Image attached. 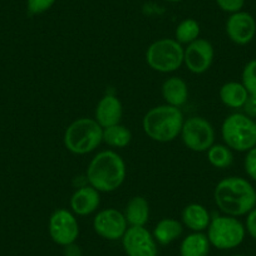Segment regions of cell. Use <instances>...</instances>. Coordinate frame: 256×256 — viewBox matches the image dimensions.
<instances>
[{
	"mask_svg": "<svg viewBox=\"0 0 256 256\" xmlns=\"http://www.w3.org/2000/svg\"><path fill=\"white\" fill-rule=\"evenodd\" d=\"M214 200L224 215L240 218L256 206V190L242 177H225L216 184Z\"/></svg>",
	"mask_w": 256,
	"mask_h": 256,
	"instance_id": "6da1fadb",
	"label": "cell"
},
{
	"mask_svg": "<svg viewBox=\"0 0 256 256\" xmlns=\"http://www.w3.org/2000/svg\"><path fill=\"white\" fill-rule=\"evenodd\" d=\"M127 174L126 162L114 151L98 152L88 164L86 178L100 192H113L123 184Z\"/></svg>",
	"mask_w": 256,
	"mask_h": 256,
	"instance_id": "7a4b0ae2",
	"label": "cell"
},
{
	"mask_svg": "<svg viewBox=\"0 0 256 256\" xmlns=\"http://www.w3.org/2000/svg\"><path fill=\"white\" fill-rule=\"evenodd\" d=\"M184 118L178 107L161 104L151 108L142 120V127L148 138L160 144H167L181 134Z\"/></svg>",
	"mask_w": 256,
	"mask_h": 256,
	"instance_id": "3957f363",
	"label": "cell"
},
{
	"mask_svg": "<svg viewBox=\"0 0 256 256\" xmlns=\"http://www.w3.org/2000/svg\"><path fill=\"white\" fill-rule=\"evenodd\" d=\"M63 142L72 154H88L96 151L103 142V128L94 118H78L67 127Z\"/></svg>",
	"mask_w": 256,
	"mask_h": 256,
	"instance_id": "277c9868",
	"label": "cell"
},
{
	"mask_svg": "<svg viewBox=\"0 0 256 256\" xmlns=\"http://www.w3.org/2000/svg\"><path fill=\"white\" fill-rule=\"evenodd\" d=\"M221 136L228 148L248 152L256 146V122L244 113H232L224 120Z\"/></svg>",
	"mask_w": 256,
	"mask_h": 256,
	"instance_id": "5b68a950",
	"label": "cell"
},
{
	"mask_svg": "<svg viewBox=\"0 0 256 256\" xmlns=\"http://www.w3.org/2000/svg\"><path fill=\"white\" fill-rule=\"evenodd\" d=\"M206 235L211 246L218 250H231L242 244L246 230L245 225L238 218L218 215L211 218Z\"/></svg>",
	"mask_w": 256,
	"mask_h": 256,
	"instance_id": "8992f818",
	"label": "cell"
},
{
	"mask_svg": "<svg viewBox=\"0 0 256 256\" xmlns=\"http://www.w3.org/2000/svg\"><path fill=\"white\" fill-rule=\"evenodd\" d=\"M184 49L176 39H158L147 48L146 62L148 67L156 72H176L184 64Z\"/></svg>",
	"mask_w": 256,
	"mask_h": 256,
	"instance_id": "52a82bcc",
	"label": "cell"
},
{
	"mask_svg": "<svg viewBox=\"0 0 256 256\" xmlns=\"http://www.w3.org/2000/svg\"><path fill=\"white\" fill-rule=\"evenodd\" d=\"M180 136L188 150L206 152L215 142V128L206 118L195 116L184 120Z\"/></svg>",
	"mask_w": 256,
	"mask_h": 256,
	"instance_id": "ba28073f",
	"label": "cell"
},
{
	"mask_svg": "<svg viewBox=\"0 0 256 256\" xmlns=\"http://www.w3.org/2000/svg\"><path fill=\"white\" fill-rule=\"evenodd\" d=\"M48 232L56 245L66 248L77 241L80 236V224L72 211L58 208L49 218Z\"/></svg>",
	"mask_w": 256,
	"mask_h": 256,
	"instance_id": "9c48e42d",
	"label": "cell"
},
{
	"mask_svg": "<svg viewBox=\"0 0 256 256\" xmlns=\"http://www.w3.org/2000/svg\"><path fill=\"white\" fill-rule=\"evenodd\" d=\"M158 244L144 226H128L122 238V246L127 256H157Z\"/></svg>",
	"mask_w": 256,
	"mask_h": 256,
	"instance_id": "30bf717a",
	"label": "cell"
},
{
	"mask_svg": "<svg viewBox=\"0 0 256 256\" xmlns=\"http://www.w3.org/2000/svg\"><path fill=\"white\" fill-rule=\"evenodd\" d=\"M214 56L215 52L212 44L202 38L187 44L184 49V64L194 74H202L208 72L212 66Z\"/></svg>",
	"mask_w": 256,
	"mask_h": 256,
	"instance_id": "8fae6325",
	"label": "cell"
},
{
	"mask_svg": "<svg viewBox=\"0 0 256 256\" xmlns=\"http://www.w3.org/2000/svg\"><path fill=\"white\" fill-rule=\"evenodd\" d=\"M93 228L100 238L110 241L122 240L128 224L123 212L117 208H104L93 218Z\"/></svg>",
	"mask_w": 256,
	"mask_h": 256,
	"instance_id": "7c38bea8",
	"label": "cell"
},
{
	"mask_svg": "<svg viewBox=\"0 0 256 256\" xmlns=\"http://www.w3.org/2000/svg\"><path fill=\"white\" fill-rule=\"evenodd\" d=\"M226 34L238 46H246L256 34V20L248 12H238L230 14L226 20Z\"/></svg>",
	"mask_w": 256,
	"mask_h": 256,
	"instance_id": "4fadbf2b",
	"label": "cell"
},
{
	"mask_svg": "<svg viewBox=\"0 0 256 256\" xmlns=\"http://www.w3.org/2000/svg\"><path fill=\"white\" fill-rule=\"evenodd\" d=\"M70 208L74 215L88 216L96 212L100 205V192L90 184L76 190L70 198Z\"/></svg>",
	"mask_w": 256,
	"mask_h": 256,
	"instance_id": "5bb4252c",
	"label": "cell"
},
{
	"mask_svg": "<svg viewBox=\"0 0 256 256\" xmlns=\"http://www.w3.org/2000/svg\"><path fill=\"white\" fill-rule=\"evenodd\" d=\"M123 116V107L120 100L114 94H106L100 98L96 107L94 120L102 128L110 127L120 123Z\"/></svg>",
	"mask_w": 256,
	"mask_h": 256,
	"instance_id": "9a60e30c",
	"label": "cell"
},
{
	"mask_svg": "<svg viewBox=\"0 0 256 256\" xmlns=\"http://www.w3.org/2000/svg\"><path fill=\"white\" fill-rule=\"evenodd\" d=\"M182 225L192 232H202L208 230L211 222V215L205 206L200 204H190L182 210Z\"/></svg>",
	"mask_w": 256,
	"mask_h": 256,
	"instance_id": "2e32d148",
	"label": "cell"
},
{
	"mask_svg": "<svg viewBox=\"0 0 256 256\" xmlns=\"http://www.w3.org/2000/svg\"><path fill=\"white\" fill-rule=\"evenodd\" d=\"M162 97L166 104L182 107L188 100L187 83L180 77H170L162 84Z\"/></svg>",
	"mask_w": 256,
	"mask_h": 256,
	"instance_id": "e0dca14e",
	"label": "cell"
},
{
	"mask_svg": "<svg viewBox=\"0 0 256 256\" xmlns=\"http://www.w3.org/2000/svg\"><path fill=\"white\" fill-rule=\"evenodd\" d=\"M128 226H146L150 218V204L144 196H134L123 211Z\"/></svg>",
	"mask_w": 256,
	"mask_h": 256,
	"instance_id": "ac0fdd59",
	"label": "cell"
},
{
	"mask_svg": "<svg viewBox=\"0 0 256 256\" xmlns=\"http://www.w3.org/2000/svg\"><path fill=\"white\" fill-rule=\"evenodd\" d=\"M184 232V225L176 218H162L157 222V225L154 228V240L160 245H168V244L176 241Z\"/></svg>",
	"mask_w": 256,
	"mask_h": 256,
	"instance_id": "d6986e66",
	"label": "cell"
},
{
	"mask_svg": "<svg viewBox=\"0 0 256 256\" xmlns=\"http://www.w3.org/2000/svg\"><path fill=\"white\" fill-rule=\"evenodd\" d=\"M248 94V90L241 82H228L220 88V100L226 107L232 110H240L244 107Z\"/></svg>",
	"mask_w": 256,
	"mask_h": 256,
	"instance_id": "ffe728a7",
	"label": "cell"
},
{
	"mask_svg": "<svg viewBox=\"0 0 256 256\" xmlns=\"http://www.w3.org/2000/svg\"><path fill=\"white\" fill-rule=\"evenodd\" d=\"M211 244L204 232H192L182 240L180 245L181 256H208Z\"/></svg>",
	"mask_w": 256,
	"mask_h": 256,
	"instance_id": "44dd1931",
	"label": "cell"
},
{
	"mask_svg": "<svg viewBox=\"0 0 256 256\" xmlns=\"http://www.w3.org/2000/svg\"><path fill=\"white\" fill-rule=\"evenodd\" d=\"M132 141V134L126 126L118 124L103 128V142L113 148H124Z\"/></svg>",
	"mask_w": 256,
	"mask_h": 256,
	"instance_id": "7402d4cb",
	"label": "cell"
},
{
	"mask_svg": "<svg viewBox=\"0 0 256 256\" xmlns=\"http://www.w3.org/2000/svg\"><path fill=\"white\" fill-rule=\"evenodd\" d=\"M206 152H208V160L210 164L216 168H228L232 164V150L228 148L226 144H214Z\"/></svg>",
	"mask_w": 256,
	"mask_h": 256,
	"instance_id": "603a6c76",
	"label": "cell"
},
{
	"mask_svg": "<svg viewBox=\"0 0 256 256\" xmlns=\"http://www.w3.org/2000/svg\"><path fill=\"white\" fill-rule=\"evenodd\" d=\"M200 24L195 19H184L182 20L178 26H176L174 30V39L178 42L180 44H190L192 42H195L198 39L200 36Z\"/></svg>",
	"mask_w": 256,
	"mask_h": 256,
	"instance_id": "cb8c5ba5",
	"label": "cell"
},
{
	"mask_svg": "<svg viewBox=\"0 0 256 256\" xmlns=\"http://www.w3.org/2000/svg\"><path fill=\"white\" fill-rule=\"evenodd\" d=\"M241 83L250 94L256 96V58L246 63L241 74Z\"/></svg>",
	"mask_w": 256,
	"mask_h": 256,
	"instance_id": "d4e9b609",
	"label": "cell"
},
{
	"mask_svg": "<svg viewBox=\"0 0 256 256\" xmlns=\"http://www.w3.org/2000/svg\"><path fill=\"white\" fill-rule=\"evenodd\" d=\"M56 0H26V9L32 16H39L48 12Z\"/></svg>",
	"mask_w": 256,
	"mask_h": 256,
	"instance_id": "484cf974",
	"label": "cell"
},
{
	"mask_svg": "<svg viewBox=\"0 0 256 256\" xmlns=\"http://www.w3.org/2000/svg\"><path fill=\"white\" fill-rule=\"evenodd\" d=\"M215 2L221 10L228 14L241 12L245 6V0H215Z\"/></svg>",
	"mask_w": 256,
	"mask_h": 256,
	"instance_id": "4316f807",
	"label": "cell"
},
{
	"mask_svg": "<svg viewBox=\"0 0 256 256\" xmlns=\"http://www.w3.org/2000/svg\"><path fill=\"white\" fill-rule=\"evenodd\" d=\"M244 167H245L246 174L256 182V146L251 148L250 151L246 152Z\"/></svg>",
	"mask_w": 256,
	"mask_h": 256,
	"instance_id": "83f0119b",
	"label": "cell"
},
{
	"mask_svg": "<svg viewBox=\"0 0 256 256\" xmlns=\"http://www.w3.org/2000/svg\"><path fill=\"white\" fill-rule=\"evenodd\" d=\"M245 230L251 238L256 240V206L246 215Z\"/></svg>",
	"mask_w": 256,
	"mask_h": 256,
	"instance_id": "f1b7e54d",
	"label": "cell"
},
{
	"mask_svg": "<svg viewBox=\"0 0 256 256\" xmlns=\"http://www.w3.org/2000/svg\"><path fill=\"white\" fill-rule=\"evenodd\" d=\"M244 114H246L248 117L255 120L256 118V96L248 94V100H246L245 104L242 107Z\"/></svg>",
	"mask_w": 256,
	"mask_h": 256,
	"instance_id": "f546056e",
	"label": "cell"
},
{
	"mask_svg": "<svg viewBox=\"0 0 256 256\" xmlns=\"http://www.w3.org/2000/svg\"><path fill=\"white\" fill-rule=\"evenodd\" d=\"M64 254H66V256H82V251L76 245V242L72 244V245L66 246L64 248Z\"/></svg>",
	"mask_w": 256,
	"mask_h": 256,
	"instance_id": "4dcf8cb0",
	"label": "cell"
},
{
	"mask_svg": "<svg viewBox=\"0 0 256 256\" xmlns=\"http://www.w3.org/2000/svg\"><path fill=\"white\" fill-rule=\"evenodd\" d=\"M166 2H170V3H178V2H182V0H166Z\"/></svg>",
	"mask_w": 256,
	"mask_h": 256,
	"instance_id": "1f68e13d",
	"label": "cell"
},
{
	"mask_svg": "<svg viewBox=\"0 0 256 256\" xmlns=\"http://www.w3.org/2000/svg\"><path fill=\"white\" fill-rule=\"evenodd\" d=\"M234 256H241V255H234Z\"/></svg>",
	"mask_w": 256,
	"mask_h": 256,
	"instance_id": "d6a6232c",
	"label": "cell"
},
{
	"mask_svg": "<svg viewBox=\"0 0 256 256\" xmlns=\"http://www.w3.org/2000/svg\"><path fill=\"white\" fill-rule=\"evenodd\" d=\"M255 122H256V118H255Z\"/></svg>",
	"mask_w": 256,
	"mask_h": 256,
	"instance_id": "836d02e7",
	"label": "cell"
}]
</instances>
